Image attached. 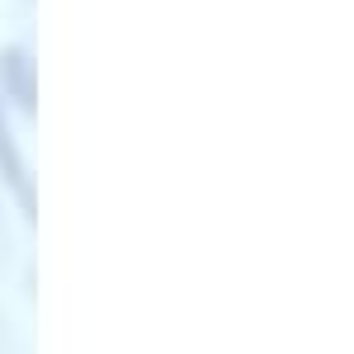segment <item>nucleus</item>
Instances as JSON below:
<instances>
[{
  "label": "nucleus",
  "instance_id": "1",
  "mask_svg": "<svg viewBox=\"0 0 354 354\" xmlns=\"http://www.w3.org/2000/svg\"><path fill=\"white\" fill-rule=\"evenodd\" d=\"M0 100H15V109H24V113H33V100H38L33 57H28V48H19V43L0 48Z\"/></svg>",
  "mask_w": 354,
  "mask_h": 354
},
{
  "label": "nucleus",
  "instance_id": "2",
  "mask_svg": "<svg viewBox=\"0 0 354 354\" xmlns=\"http://www.w3.org/2000/svg\"><path fill=\"white\" fill-rule=\"evenodd\" d=\"M0 170H5V180L19 189V198H28L24 156H19V147H15V133H10V123H5V100H0Z\"/></svg>",
  "mask_w": 354,
  "mask_h": 354
}]
</instances>
